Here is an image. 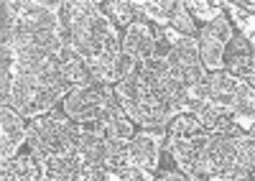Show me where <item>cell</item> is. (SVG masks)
Instances as JSON below:
<instances>
[{"mask_svg":"<svg viewBox=\"0 0 255 181\" xmlns=\"http://www.w3.org/2000/svg\"><path fill=\"white\" fill-rule=\"evenodd\" d=\"M59 56H61V77H64L67 85H72V87H90V85H95L87 59H84L74 46H67Z\"/></svg>","mask_w":255,"mask_h":181,"instance_id":"cell-13","label":"cell"},{"mask_svg":"<svg viewBox=\"0 0 255 181\" xmlns=\"http://www.w3.org/2000/svg\"><path fill=\"white\" fill-rule=\"evenodd\" d=\"M235 158H238V151H235V146H232V140L227 135L212 133V138L207 140L204 148L197 156V164H194L197 179L217 181L220 174H225V171H230L232 166H235Z\"/></svg>","mask_w":255,"mask_h":181,"instance_id":"cell-5","label":"cell"},{"mask_svg":"<svg viewBox=\"0 0 255 181\" xmlns=\"http://www.w3.org/2000/svg\"><path fill=\"white\" fill-rule=\"evenodd\" d=\"M225 10H230V18L232 23H235V28L240 31V36L245 38V41L255 44V5L253 0L250 3H235V0H225Z\"/></svg>","mask_w":255,"mask_h":181,"instance_id":"cell-15","label":"cell"},{"mask_svg":"<svg viewBox=\"0 0 255 181\" xmlns=\"http://www.w3.org/2000/svg\"><path fill=\"white\" fill-rule=\"evenodd\" d=\"M120 51L128 54L130 59H135L138 64H145L153 59L156 51V38H153V26L145 21H135L125 28L123 38H120Z\"/></svg>","mask_w":255,"mask_h":181,"instance_id":"cell-10","label":"cell"},{"mask_svg":"<svg viewBox=\"0 0 255 181\" xmlns=\"http://www.w3.org/2000/svg\"><path fill=\"white\" fill-rule=\"evenodd\" d=\"M153 179H161V181H184L186 176L181 171H171V169H156Z\"/></svg>","mask_w":255,"mask_h":181,"instance_id":"cell-25","label":"cell"},{"mask_svg":"<svg viewBox=\"0 0 255 181\" xmlns=\"http://www.w3.org/2000/svg\"><path fill=\"white\" fill-rule=\"evenodd\" d=\"M123 110L115 99L113 85H90V87H72V92L64 99V112L74 123H92L105 120L110 112Z\"/></svg>","mask_w":255,"mask_h":181,"instance_id":"cell-4","label":"cell"},{"mask_svg":"<svg viewBox=\"0 0 255 181\" xmlns=\"http://www.w3.org/2000/svg\"><path fill=\"white\" fill-rule=\"evenodd\" d=\"M61 21L72 33V46L87 59L92 82L108 85L110 67L120 54V31L102 13L97 0H61Z\"/></svg>","mask_w":255,"mask_h":181,"instance_id":"cell-1","label":"cell"},{"mask_svg":"<svg viewBox=\"0 0 255 181\" xmlns=\"http://www.w3.org/2000/svg\"><path fill=\"white\" fill-rule=\"evenodd\" d=\"M168 28H174L176 33H181V36H199V28H197V23H194V18H191L184 8H181V3H176V8H174V13H171V21H168Z\"/></svg>","mask_w":255,"mask_h":181,"instance_id":"cell-21","label":"cell"},{"mask_svg":"<svg viewBox=\"0 0 255 181\" xmlns=\"http://www.w3.org/2000/svg\"><path fill=\"white\" fill-rule=\"evenodd\" d=\"M135 179H140V181H153V174H148V171H143V169H138V166H133V164L120 174V181H135Z\"/></svg>","mask_w":255,"mask_h":181,"instance_id":"cell-24","label":"cell"},{"mask_svg":"<svg viewBox=\"0 0 255 181\" xmlns=\"http://www.w3.org/2000/svg\"><path fill=\"white\" fill-rule=\"evenodd\" d=\"M77 153L82 156V161L105 164V158H108V138L100 133H79Z\"/></svg>","mask_w":255,"mask_h":181,"instance_id":"cell-16","label":"cell"},{"mask_svg":"<svg viewBox=\"0 0 255 181\" xmlns=\"http://www.w3.org/2000/svg\"><path fill=\"white\" fill-rule=\"evenodd\" d=\"M163 143H166V128L135 130V135L128 140V148H130V164L143 169V171H148V174H156Z\"/></svg>","mask_w":255,"mask_h":181,"instance_id":"cell-7","label":"cell"},{"mask_svg":"<svg viewBox=\"0 0 255 181\" xmlns=\"http://www.w3.org/2000/svg\"><path fill=\"white\" fill-rule=\"evenodd\" d=\"M38 166H41V181H74L82 166V156L77 151L44 156V158H38Z\"/></svg>","mask_w":255,"mask_h":181,"instance_id":"cell-11","label":"cell"},{"mask_svg":"<svg viewBox=\"0 0 255 181\" xmlns=\"http://www.w3.org/2000/svg\"><path fill=\"white\" fill-rule=\"evenodd\" d=\"M105 166L110 171V181H120V174L130 166V148H128V143L108 140V158H105Z\"/></svg>","mask_w":255,"mask_h":181,"instance_id":"cell-20","label":"cell"},{"mask_svg":"<svg viewBox=\"0 0 255 181\" xmlns=\"http://www.w3.org/2000/svg\"><path fill=\"white\" fill-rule=\"evenodd\" d=\"M130 5L135 10L138 21H145L151 26H161V28L168 26L171 13L176 8L174 0H130Z\"/></svg>","mask_w":255,"mask_h":181,"instance_id":"cell-14","label":"cell"},{"mask_svg":"<svg viewBox=\"0 0 255 181\" xmlns=\"http://www.w3.org/2000/svg\"><path fill=\"white\" fill-rule=\"evenodd\" d=\"M3 181H41V166L33 153H18L15 158H0Z\"/></svg>","mask_w":255,"mask_h":181,"instance_id":"cell-12","label":"cell"},{"mask_svg":"<svg viewBox=\"0 0 255 181\" xmlns=\"http://www.w3.org/2000/svg\"><path fill=\"white\" fill-rule=\"evenodd\" d=\"M77 140H79L77 123L64 110H51L46 115L28 120L26 143L36 158L56 156V153H74Z\"/></svg>","mask_w":255,"mask_h":181,"instance_id":"cell-3","label":"cell"},{"mask_svg":"<svg viewBox=\"0 0 255 181\" xmlns=\"http://www.w3.org/2000/svg\"><path fill=\"white\" fill-rule=\"evenodd\" d=\"M28 138V125L23 115L8 105H0V158H15Z\"/></svg>","mask_w":255,"mask_h":181,"instance_id":"cell-9","label":"cell"},{"mask_svg":"<svg viewBox=\"0 0 255 181\" xmlns=\"http://www.w3.org/2000/svg\"><path fill=\"white\" fill-rule=\"evenodd\" d=\"M108 140H118V143H128L133 135H135V123L128 117L123 110L118 112H110L105 117V133H102Z\"/></svg>","mask_w":255,"mask_h":181,"instance_id":"cell-17","label":"cell"},{"mask_svg":"<svg viewBox=\"0 0 255 181\" xmlns=\"http://www.w3.org/2000/svg\"><path fill=\"white\" fill-rule=\"evenodd\" d=\"M102 13L108 15V21L120 31H125L130 23H135V10L130 5V0H108V3H102Z\"/></svg>","mask_w":255,"mask_h":181,"instance_id":"cell-19","label":"cell"},{"mask_svg":"<svg viewBox=\"0 0 255 181\" xmlns=\"http://www.w3.org/2000/svg\"><path fill=\"white\" fill-rule=\"evenodd\" d=\"M235 36V28L227 21V15H217L212 23H204L199 28V59H202V67L207 72H220L222 69V54L227 41Z\"/></svg>","mask_w":255,"mask_h":181,"instance_id":"cell-6","label":"cell"},{"mask_svg":"<svg viewBox=\"0 0 255 181\" xmlns=\"http://www.w3.org/2000/svg\"><path fill=\"white\" fill-rule=\"evenodd\" d=\"M115 87V99L123 112L140 128H166L174 117L171 94L166 92L158 72L143 69L120 79Z\"/></svg>","mask_w":255,"mask_h":181,"instance_id":"cell-2","label":"cell"},{"mask_svg":"<svg viewBox=\"0 0 255 181\" xmlns=\"http://www.w3.org/2000/svg\"><path fill=\"white\" fill-rule=\"evenodd\" d=\"M79 181H110V171L105 164H92V161H82L77 171Z\"/></svg>","mask_w":255,"mask_h":181,"instance_id":"cell-23","label":"cell"},{"mask_svg":"<svg viewBox=\"0 0 255 181\" xmlns=\"http://www.w3.org/2000/svg\"><path fill=\"white\" fill-rule=\"evenodd\" d=\"M222 69L248 85L255 82V51H253V44L245 41L240 33H235L227 41L225 54H222Z\"/></svg>","mask_w":255,"mask_h":181,"instance_id":"cell-8","label":"cell"},{"mask_svg":"<svg viewBox=\"0 0 255 181\" xmlns=\"http://www.w3.org/2000/svg\"><path fill=\"white\" fill-rule=\"evenodd\" d=\"M179 3L194 21L202 23H212L225 10V0H179Z\"/></svg>","mask_w":255,"mask_h":181,"instance_id":"cell-18","label":"cell"},{"mask_svg":"<svg viewBox=\"0 0 255 181\" xmlns=\"http://www.w3.org/2000/svg\"><path fill=\"white\" fill-rule=\"evenodd\" d=\"M138 62L135 59H130L128 54H118V59L113 62V67H110V74H108V85H118L120 79H125V77H130L133 72H138Z\"/></svg>","mask_w":255,"mask_h":181,"instance_id":"cell-22","label":"cell"}]
</instances>
